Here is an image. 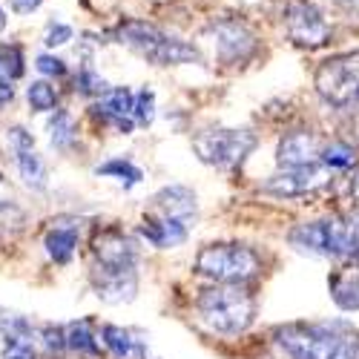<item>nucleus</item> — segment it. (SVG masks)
Listing matches in <instances>:
<instances>
[{
  "label": "nucleus",
  "instance_id": "f257e3e1",
  "mask_svg": "<svg viewBox=\"0 0 359 359\" xmlns=\"http://www.w3.org/2000/svg\"><path fill=\"white\" fill-rule=\"evenodd\" d=\"M279 359H359V334L348 322H293L273 331Z\"/></svg>",
  "mask_w": 359,
  "mask_h": 359
},
{
  "label": "nucleus",
  "instance_id": "f03ea898",
  "mask_svg": "<svg viewBox=\"0 0 359 359\" xmlns=\"http://www.w3.org/2000/svg\"><path fill=\"white\" fill-rule=\"evenodd\" d=\"M198 319L216 334H245L256 319V296L245 282H216L204 287L196 299Z\"/></svg>",
  "mask_w": 359,
  "mask_h": 359
},
{
  "label": "nucleus",
  "instance_id": "7ed1b4c3",
  "mask_svg": "<svg viewBox=\"0 0 359 359\" xmlns=\"http://www.w3.org/2000/svg\"><path fill=\"white\" fill-rule=\"evenodd\" d=\"M356 219L353 216H327L319 222H302L287 233V242L308 256L348 259L356 248Z\"/></svg>",
  "mask_w": 359,
  "mask_h": 359
},
{
  "label": "nucleus",
  "instance_id": "20e7f679",
  "mask_svg": "<svg viewBox=\"0 0 359 359\" xmlns=\"http://www.w3.org/2000/svg\"><path fill=\"white\" fill-rule=\"evenodd\" d=\"M193 271L213 282H250L262 273V256L250 245L222 242L198 250Z\"/></svg>",
  "mask_w": 359,
  "mask_h": 359
},
{
  "label": "nucleus",
  "instance_id": "39448f33",
  "mask_svg": "<svg viewBox=\"0 0 359 359\" xmlns=\"http://www.w3.org/2000/svg\"><path fill=\"white\" fill-rule=\"evenodd\" d=\"M118 41L127 43L133 52L144 55L147 61H153L158 67H170V64H193L198 52L184 43V41H175L167 38L164 32H158L156 26L141 23V20H130L118 29Z\"/></svg>",
  "mask_w": 359,
  "mask_h": 359
},
{
  "label": "nucleus",
  "instance_id": "423d86ee",
  "mask_svg": "<svg viewBox=\"0 0 359 359\" xmlns=\"http://www.w3.org/2000/svg\"><path fill=\"white\" fill-rule=\"evenodd\" d=\"M316 93L337 109L359 107V52L339 55L316 69Z\"/></svg>",
  "mask_w": 359,
  "mask_h": 359
},
{
  "label": "nucleus",
  "instance_id": "0eeeda50",
  "mask_svg": "<svg viewBox=\"0 0 359 359\" xmlns=\"http://www.w3.org/2000/svg\"><path fill=\"white\" fill-rule=\"evenodd\" d=\"M256 135L250 130H207L193 138L196 156L219 170H236L253 153Z\"/></svg>",
  "mask_w": 359,
  "mask_h": 359
},
{
  "label": "nucleus",
  "instance_id": "6e6552de",
  "mask_svg": "<svg viewBox=\"0 0 359 359\" xmlns=\"http://www.w3.org/2000/svg\"><path fill=\"white\" fill-rule=\"evenodd\" d=\"M95 273H127L138 264V245L121 227H101L93 236Z\"/></svg>",
  "mask_w": 359,
  "mask_h": 359
},
{
  "label": "nucleus",
  "instance_id": "1a4fd4ad",
  "mask_svg": "<svg viewBox=\"0 0 359 359\" xmlns=\"http://www.w3.org/2000/svg\"><path fill=\"white\" fill-rule=\"evenodd\" d=\"M327 184H331V170L322 161H313L302 167H282L276 175H271L262 184V193L276 198H302V196L319 193Z\"/></svg>",
  "mask_w": 359,
  "mask_h": 359
},
{
  "label": "nucleus",
  "instance_id": "9d476101",
  "mask_svg": "<svg viewBox=\"0 0 359 359\" xmlns=\"http://www.w3.org/2000/svg\"><path fill=\"white\" fill-rule=\"evenodd\" d=\"M287 32L299 46H308V49L325 46L331 41V26L311 4H296L287 12Z\"/></svg>",
  "mask_w": 359,
  "mask_h": 359
},
{
  "label": "nucleus",
  "instance_id": "9b49d317",
  "mask_svg": "<svg viewBox=\"0 0 359 359\" xmlns=\"http://www.w3.org/2000/svg\"><path fill=\"white\" fill-rule=\"evenodd\" d=\"M319 149H322V141H319L316 133H311V130H296V133H287V135L279 141L276 161H279V167L313 164V161H319Z\"/></svg>",
  "mask_w": 359,
  "mask_h": 359
},
{
  "label": "nucleus",
  "instance_id": "f8f14e48",
  "mask_svg": "<svg viewBox=\"0 0 359 359\" xmlns=\"http://www.w3.org/2000/svg\"><path fill=\"white\" fill-rule=\"evenodd\" d=\"M213 35H216V52L227 64L245 61L256 46V38L248 32V26L233 23V20H224L219 26H213Z\"/></svg>",
  "mask_w": 359,
  "mask_h": 359
},
{
  "label": "nucleus",
  "instance_id": "ddd939ff",
  "mask_svg": "<svg viewBox=\"0 0 359 359\" xmlns=\"http://www.w3.org/2000/svg\"><path fill=\"white\" fill-rule=\"evenodd\" d=\"M187 227L182 219H172V216H147L141 224H138V233L147 238L153 248L158 250H170V248H178L187 242Z\"/></svg>",
  "mask_w": 359,
  "mask_h": 359
},
{
  "label": "nucleus",
  "instance_id": "4468645a",
  "mask_svg": "<svg viewBox=\"0 0 359 359\" xmlns=\"http://www.w3.org/2000/svg\"><path fill=\"white\" fill-rule=\"evenodd\" d=\"M81 238V219H57L43 236V250L55 264H67L75 256Z\"/></svg>",
  "mask_w": 359,
  "mask_h": 359
},
{
  "label": "nucleus",
  "instance_id": "2eb2a0df",
  "mask_svg": "<svg viewBox=\"0 0 359 359\" xmlns=\"http://www.w3.org/2000/svg\"><path fill=\"white\" fill-rule=\"evenodd\" d=\"M153 207L161 216H172V219H182L184 224H190L198 213V204H196V193L182 187V184H172L164 187L153 196Z\"/></svg>",
  "mask_w": 359,
  "mask_h": 359
},
{
  "label": "nucleus",
  "instance_id": "dca6fc26",
  "mask_svg": "<svg viewBox=\"0 0 359 359\" xmlns=\"http://www.w3.org/2000/svg\"><path fill=\"white\" fill-rule=\"evenodd\" d=\"M327 290H331V299L337 302V308L359 311V262L348 259V264L337 267L327 276Z\"/></svg>",
  "mask_w": 359,
  "mask_h": 359
},
{
  "label": "nucleus",
  "instance_id": "f3484780",
  "mask_svg": "<svg viewBox=\"0 0 359 359\" xmlns=\"http://www.w3.org/2000/svg\"><path fill=\"white\" fill-rule=\"evenodd\" d=\"M93 287H95V296L101 302L121 305L135 296L138 276H135V271H127V273H95L93 271Z\"/></svg>",
  "mask_w": 359,
  "mask_h": 359
},
{
  "label": "nucleus",
  "instance_id": "a211bd4d",
  "mask_svg": "<svg viewBox=\"0 0 359 359\" xmlns=\"http://www.w3.org/2000/svg\"><path fill=\"white\" fill-rule=\"evenodd\" d=\"M133 104H135V98H133L130 89L127 86H118V89H107L101 104L93 107V112L101 115V121H112L115 124L118 118H127L133 112Z\"/></svg>",
  "mask_w": 359,
  "mask_h": 359
},
{
  "label": "nucleus",
  "instance_id": "6ab92c4d",
  "mask_svg": "<svg viewBox=\"0 0 359 359\" xmlns=\"http://www.w3.org/2000/svg\"><path fill=\"white\" fill-rule=\"evenodd\" d=\"M15 161H18V170H20V178H23L26 187L46 190V167H43L41 156L35 153V147L15 149Z\"/></svg>",
  "mask_w": 359,
  "mask_h": 359
},
{
  "label": "nucleus",
  "instance_id": "aec40b11",
  "mask_svg": "<svg viewBox=\"0 0 359 359\" xmlns=\"http://www.w3.org/2000/svg\"><path fill=\"white\" fill-rule=\"evenodd\" d=\"M64 334H67V348L81 353V356H101V348H98V337L93 331V325H89L86 319L81 322H72L69 327H64Z\"/></svg>",
  "mask_w": 359,
  "mask_h": 359
},
{
  "label": "nucleus",
  "instance_id": "412c9836",
  "mask_svg": "<svg viewBox=\"0 0 359 359\" xmlns=\"http://www.w3.org/2000/svg\"><path fill=\"white\" fill-rule=\"evenodd\" d=\"M101 339L107 345V351L115 356V359H133L138 356V339H133L130 331H124V327H118V325H104L101 327Z\"/></svg>",
  "mask_w": 359,
  "mask_h": 359
},
{
  "label": "nucleus",
  "instance_id": "4be33fe9",
  "mask_svg": "<svg viewBox=\"0 0 359 359\" xmlns=\"http://www.w3.org/2000/svg\"><path fill=\"white\" fill-rule=\"evenodd\" d=\"M319 161L327 167V170H348L356 164V149L345 141H331L319 149Z\"/></svg>",
  "mask_w": 359,
  "mask_h": 359
},
{
  "label": "nucleus",
  "instance_id": "5701e85b",
  "mask_svg": "<svg viewBox=\"0 0 359 359\" xmlns=\"http://www.w3.org/2000/svg\"><path fill=\"white\" fill-rule=\"evenodd\" d=\"M0 337H4V342H26V339L32 342V325L20 313L0 308Z\"/></svg>",
  "mask_w": 359,
  "mask_h": 359
},
{
  "label": "nucleus",
  "instance_id": "b1692460",
  "mask_svg": "<svg viewBox=\"0 0 359 359\" xmlns=\"http://www.w3.org/2000/svg\"><path fill=\"white\" fill-rule=\"evenodd\" d=\"M95 175H109V178H115V182H121L124 187H135L141 178H144V172L135 164L124 161V158H112L107 164H98L95 167Z\"/></svg>",
  "mask_w": 359,
  "mask_h": 359
},
{
  "label": "nucleus",
  "instance_id": "393cba45",
  "mask_svg": "<svg viewBox=\"0 0 359 359\" xmlns=\"http://www.w3.org/2000/svg\"><path fill=\"white\" fill-rule=\"evenodd\" d=\"M49 138H52L55 149H69L75 144V121L69 112H64V109L55 112V118L49 121Z\"/></svg>",
  "mask_w": 359,
  "mask_h": 359
},
{
  "label": "nucleus",
  "instance_id": "a878e982",
  "mask_svg": "<svg viewBox=\"0 0 359 359\" xmlns=\"http://www.w3.org/2000/svg\"><path fill=\"white\" fill-rule=\"evenodd\" d=\"M23 227H26V216H23L20 207L12 201H0V238L9 242V238H15Z\"/></svg>",
  "mask_w": 359,
  "mask_h": 359
},
{
  "label": "nucleus",
  "instance_id": "bb28decb",
  "mask_svg": "<svg viewBox=\"0 0 359 359\" xmlns=\"http://www.w3.org/2000/svg\"><path fill=\"white\" fill-rule=\"evenodd\" d=\"M26 98H29V107H32L35 112H49V109H55V104H57L55 86L46 83V81H35L32 86L26 89Z\"/></svg>",
  "mask_w": 359,
  "mask_h": 359
},
{
  "label": "nucleus",
  "instance_id": "cd10ccee",
  "mask_svg": "<svg viewBox=\"0 0 359 359\" xmlns=\"http://www.w3.org/2000/svg\"><path fill=\"white\" fill-rule=\"evenodd\" d=\"M0 69H4L9 78H20V75L26 72V67H23V52H20L18 46L4 43V46H0Z\"/></svg>",
  "mask_w": 359,
  "mask_h": 359
},
{
  "label": "nucleus",
  "instance_id": "c85d7f7f",
  "mask_svg": "<svg viewBox=\"0 0 359 359\" xmlns=\"http://www.w3.org/2000/svg\"><path fill=\"white\" fill-rule=\"evenodd\" d=\"M75 89H78L81 95H104L107 93V83H104V78L98 72L81 69L78 78H75Z\"/></svg>",
  "mask_w": 359,
  "mask_h": 359
},
{
  "label": "nucleus",
  "instance_id": "c756f323",
  "mask_svg": "<svg viewBox=\"0 0 359 359\" xmlns=\"http://www.w3.org/2000/svg\"><path fill=\"white\" fill-rule=\"evenodd\" d=\"M133 115H135L138 124H153V118H156V95L149 93V89H144V93L135 98Z\"/></svg>",
  "mask_w": 359,
  "mask_h": 359
},
{
  "label": "nucleus",
  "instance_id": "7c9ffc66",
  "mask_svg": "<svg viewBox=\"0 0 359 359\" xmlns=\"http://www.w3.org/2000/svg\"><path fill=\"white\" fill-rule=\"evenodd\" d=\"M69 41H72V26H67V23H49V26H46L43 43H46L49 49L64 46V43H69Z\"/></svg>",
  "mask_w": 359,
  "mask_h": 359
},
{
  "label": "nucleus",
  "instance_id": "2f4dec72",
  "mask_svg": "<svg viewBox=\"0 0 359 359\" xmlns=\"http://www.w3.org/2000/svg\"><path fill=\"white\" fill-rule=\"evenodd\" d=\"M41 337H43V345H46L49 351H55V353L67 351V334H64V327H57V325H46L43 331H41Z\"/></svg>",
  "mask_w": 359,
  "mask_h": 359
},
{
  "label": "nucleus",
  "instance_id": "473e14b6",
  "mask_svg": "<svg viewBox=\"0 0 359 359\" xmlns=\"http://www.w3.org/2000/svg\"><path fill=\"white\" fill-rule=\"evenodd\" d=\"M35 67H38V72H43V75H64V72H67V67H64L61 57H52V55H41L38 61H35Z\"/></svg>",
  "mask_w": 359,
  "mask_h": 359
},
{
  "label": "nucleus",
  "instance_id": "72a5a7b5",
  "mask_svg": "<svg viewBox=\"0 0 359 359\" xmlns=\"http://www.w3.org/2000/svg\"><path fill=\"white\" fill-rule=\"evenodd\" d=\"M4 359H35V348L32 342H6V353Z\"/></svg>",
  "mask_w": 359,
  "mask_h": 359
},
{
  "label": "nucleus",
  "instance_id": "f704fd0d",
  "mask_svg": "<svg viewBox=\"0 0 359 359\" xmlns=\"http://www.w3.org/2000/svg\"><path fill=\"white\" fill-rule=\"evenodd\" d=\"M15 98V86H12V78L0 69V109H4L6 104H12Z\"/></svg>",
  "mask_w": 359,
  "mask_h": 359
},
{
  "label": "nucleus",
  "instance_id": "c9c22d12",
  "mask_svg": "<svg viewBox=\"0 0 359 359\" xmlns=\"http://www.w3.org/2000/svg\"><path fill=\"white\" fill-rule=\"evenodd\" d=\"M9 141H12V147H15V149H26V147H35L32 135H29L26 130H20V127H12V130H9Z\"/></svg>",
  "mask_w": 359,
  "mask_h": 359
},
{
  "label": "nucleus",
  "instance_id": "e433bc0d",
  "mask_svg": "<svg viewBox=\"0 0 359 359\" xmlns=\"http://www.w3.org/2000/svg\"><path fill=\"white\" fill-rule=\"evenodd\" d=\"M41 4H43V0H12V9H15L18 15H32Z\"/></svg>",
  "mask_w": 359,
  "mask_h": 359
},
{
  "label": "nucleus",
  "instance_id": "4c0bfd02",
  "mask_svg": "<svg viewBox=\"0 0 359 359\" xmlns=\"http://www.w3.org/2000/svg\"><path fill=\"white\" fill-rule=\"evenodd\" d=\"M4 29H6V12L0 9V32H4Z\"/></svg>",
  "mask_w": 359,
  "mask_h": 359
}]
</instances>
